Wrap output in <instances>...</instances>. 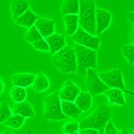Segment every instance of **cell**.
<instances>
[{
  "mask_svg": "<svg viewBox=\"0 0 134 134\" xmlns=\"http://www.w3.org/2000/svg\"><path fill=\"white\" fill-rule=\"evenodd\" d=\"M128 20L134 24V12H130L128 14Z\"/></svg>",
  "mask_w": 134,
  "mask_h": 134,
  "instance_id": "obj_32",
  "label": "cell"
},
{
  "mask_svg": "<svg viewBox=\"0 0 134 134\" xmlns=\"http://www.w3.org/2000/svg\"><path fill=\"white\" fill-rule=\"evenodd\" d=\"M71 38L76 44L93 50H97L100 46V38L91 35L80 27L78 28L76 33L71 36Z\"/></svg>",
  "mask_w": 134,
  "mask_h": 134,
  "instance_id": "obj_7",
  "label": "cell"
},
{
  "mask_svg": "<svg viewBox=\"0 0 134 134\" xmlns=\"http://www.w3.org/2000/svg\"><path fill=\"white\" fill-rule=\"evenodd\" d=\"M85 86L88 93L93 97L105 93L110 89L109 87L100 80L95 70L92 69L87 70Z\"/></svg>",
  "mask_w": 134,
  "mask_h": 134,
  "instance_id": "obj_6",
  "label": "cell"
},
{
  "mask_svg": "<svg viewBox=\"0 0 134 134\" xmlns=\"http://www.w3.org/2000/svg\"><path fill=\"white\" fill-rule=\"evenodd\" d=\"M30 5V2L26 0H14L11 2L10 8L13 21H16L18 18L29 9Z\"/></svg>",
  "mask_w": 134,
  "mask_h": 134,
  "instance_id": "obj_13",
  "label": "cell"
},
{
  "mask_svg": "<svg viewBox=\"0 0 134 134\" xmlns=\"http://www.w3.org/2000/svg\"><path fill=\"white\" fill-rule=\"evenodd\" d=\"M5 90V83L3 80L0 79V94H2Z\"/></svg>",
  "mask_w": 134,
  "mask_h": 134,
  "instance_id": "obj_33",
  "label": "cell"
},
{
  "mask_svg": "<svg viewBox=\"0 0 134 134\" xmlns=\"http://www.w3.org/2000/svg\"><path fill=\"white\" fill-rule=\"evenodd\" d=\"M10 97L15 103L25 101L26 98V91L25 88L13 87L10 90Z\"/></svg>",
  "mask_w": 134,
  "mask_h": 134,
  "instance_id": "obj_23",
  "label": "cell"
},
{
  "mask_svg": "<svg viewBox=\"0 0 134 134\" xmlns=\"http://www.w3.org/2000/svg\"><path fill=\"white\" fill-rule=\"evenodd\" d=\"M32 44L33 46L36 50H40V51H50V48H49L48 44L46 42L44 39L38 40V41L34 42Z\"/></svg>",
  "mask_w": 134,
  "mask_h": 134,
  "instance_id": "obj_29",
  "label": "cell"
},
{
  "mask_svg": "<svg viewBox=\"0 0 134 134\" xmlns=\"http://www.w3.org/2000/svg\"><path fill=\"white\" fill-rule=\"evenodd\" d=\"M130 134H134V131H131V130H130Z\"/></svg>",
  "mask_w": 134,
  "mask_h": 134,
  "instance_id": "obj_37",
  "label": "cell"
},
{
  "mask_svg": "<svg viewBox=\"0 0 134 134\" xmlns=\"http://www.w3.org/2000/svg\"><path fill=\"white\" fill-rule=\"evenodd\" d=\"M77 63V71L82 75L89 69H94L97 66V54L96 50L76 44L74 48Z\"/></svg>",
  "mask_w": 134,
  "mask_h": 134,
  "instance_id": "obj_3",
  "label": "cell"
},
{
  "mask_svg": "<svg viewBox=\"0 0 134 134\" xmlns=\"http://www.w3.org/2000/svg\"><path fill=\"white\" fill-rule=\"evenodd\" d=\"M0 134H13V133L12 132H11V131H9V130H5V131H3V132L1 133H0Z\"/></svg>",
  "mask_w": 134,
  "mask_h": 134,
  "instance_id": "obj_36",
  "label": "cell"
},
{
  "mask_svg": "<svg viewBox=\"0 0 134 134\" xmlns=\"http://www.w3.org/2000/svg\"><path fill=\"white\" fill-rule=\"evenodd\" d=\"M69 134H79V132H75V133H69Z\"/></svg>",
  "mask_w": 134,
  "mask_h": 134,
  "instance_id": "obj_38",
  "label": "cell"
},
{
  "mask_svg": "<svg viewBox=\"0 0 134 134\" xmlns=\"http://www.w3.org/2000/svg\"><path fill=\"white\" fill-rule=\"evenodd\" d=\"M104 134H119V131L117 130L111 120L107 123L105 127Z\"/></svg>",
  "mask_w": 134,
  "mask_h": 134,
  "instance_id": "obj_30",
  "label": "cell"
},
{
  "mask_svg": "<svg viewBox=\"0 0 134 134\" xmlns=\"http://www.w3.org/2000/svg\"><path fill=\"white\" fill-rule=\"evenodd\" d=\"M44 117L51 121H62L67 118L63 114L61 109V100L59 97L58 91L48 94L44 98Z\"/></svg>",
  "mask_w": 134,
  "mask_h": 134,
  "instance_id": "obj_4",
  "label": "cell"
},
{
  "mask_svg": "<svg viewBox=\"0 0 134 134\" xmlns=\"http://www.w3.org/2000/svg\"><path fill=\"white\" fill-rule=\"evenodd\" d=\"M79 1L78 0H64L61 3V15L79 14Z\"/></svg>",
  "mask_w": 134,
  "mask_h": 134,
  "instance_id": "obj_17",
  "label": "cell"
},
{
  "mask_svg": "<svg viewBox=\"0 0 134 134\" xmlns=\"http://www.w3.org/2000/svg\"><path fill=\"white\" fill-rule=\"evenodd\" d=\"M79 21H86L95 18L96 3L92 0L79 1Z\"/></svg>",
  "mask_w": 134,
  "mask_h": 134,
  "instance_id": "obj_9",
  "label": "cell"
},
{
  "mask_svg": "<svg viewBox=\"0 0 134 134\" xmlns=\"http://www.w3.org/2000/svg\"><path fill=\"white\" fill-rule=\"evenodd\" d=\"M12 113L13 114L19 115L25 118L26 117L34 118L35 117V113L32 105L26 101L14 104Z\"/></svg>",
  "mask_w": 134,
  "mask_h": 134,
  "instance_id": "obj_15",
  "label": "cell"
},
{
  "mask_svg": "<svg viewBox=\"0 0 134 134\" xmlns=\"http://www.w3.org/2000/svg\"><path fill=\"white\" fill-rule=\"evenodd\" d=\"M80 130V124L75 121H71L66 123L62 127V131L64 134L78 132Z\"/></svg>",
  "mask_w": 134,
  "mask_h": 134,
  "instance_id": "obj_28",
  "label": "cell"
},
{
  "mask_svg": "<svg viewBox=\"0 0 134 134\" xmlns=\"http://www.w3.org/2000/svg\"><path fill=\"white\" fill-rule=\"evenodd\" d=\"M104 94L107 97L109 102L111 105H117L121 106H125L126 105V101L124 98L123 91L119 88H110Z\"/></svg>",
  "mask_w": 134,
  "mask_h": 134,
  "instance_id": "obj_16",
  "label": "cell"
},
{
  "mask_svg": "<svg viewBox=\"0 0 134 134\" xmlns=\"http://www.w3.org/2000/svg\"><path fill=\"white\" fill-rule=\"evenodd\" d=\"M96 24L97 35L102 34L105 30H107L110 26L112 15L108 11L100 8L96 9Z\"/></svg>",
  "mask_w": 134,
  "mask_h": 134,
  "instance_id": "obj_10",
  "label": "cell"
},
{
  "mask_svg": "<svg viewBox=\"0 0 134 134\" xmlns=\"http://www.w3.org/2000/svg\"><path fill=\"white\" fill-rule=\"evenodd\" d=\"M80 93L81 90L76 84L70 80H68L58 91V94L61 100L75 102Z\"/></svg>",
  "mask_w": 134,
  "mask_h": 134,
  "instance_id": "obj_8",
  "label": "cell"
},
{
  "mask_svg": "<svg viewBox=\"0 0 134 134\" xmlns=\"http://www.w3.org/2000/svg\"><path fill=\"white\" fill-rule=\"evenodd\" d=\"M111 109L105 102H102L93 113L80 122V130L93 129L99 131V134H104L107 123L111 121Z\"/></svg>",
  "mask_w": 134,
  "mask_h": 134,
  "instance_id": "obj_1",
  "label": "cell"
},
{
  "mask_svg": "<svg viewBox=\"0 0 134 134\" xmlns=\"http://www.w3.org/2000/svg\"><path fill=\"white\" fill-rule=\"evenodd\" d=\"M98 76L104 83L110 88H119L124 93L134 96V92L128 90L124 83L123 72L120 69H113L107 72H100Z\"/></svg>",
  "mask_w": 134,
  "mask_h": 134,
  "instance_id": "obj_5",
  "label": "cell"
},
{
  "mask_svg": "<svg viewBox=\"0 0 134 134\" xmlns=\"http://www.w3.org/2000/svg\"><path fill=\"white\" fill-rule=\"evenodd\" d=\"M75 103L82 112L90 109L92 105V96L88 92L81 91L76 97Z\"/></svg>",
  "mask_w": 134,
  "mask_h": 134,
  "instance_id": "obj_20",
  "label": "cell"
},
{
  "mask_svg": "<svg viewBox=\"0 0 134 134\" xmlns=\"http://www.w3.org/2000/svg\"><path fill=\"white\" fill-rule=\"evenodd\" d=\"M25 119H26L25 117L21 115L13 114L6 121L3 123V125L12 128L14 130H18V129L21 127V126L24 125Z\"/></svg>",
  "mask_w": 134,
  "mask_h": 134,
  "instance_id": "obj_24",
  "label": "cell"
},
{
  "mask_svg": "<svg viewBox=\"0 0 134 134\" xmlns=\"http://www.w3.org/2000/svg\"><path fill=\"white\" fill-rule=\"evenodd\" d=\"M65 25V29L66 34L70 36H72L76 33L79 26V15H67L63 18Z\"/></svg>",
  "mask_w": 134,
  "mask_h": 134,
  "instance_id": "obj_19",
  "label": "cell"
},
{
  "mask_svg": "<svg viewBox=\"0 0 134 134\" xmlns=\"http://www.w3.org/2000/svg\"><path fill=\"white\" fill-rule=\"evenodd\" d=\"M119 134H130V130H127V128H122L119 131Z\"/></svg>",
  "mask_w": 134,
  "mask_h": 134,
  "instance_id": "obj_34",
  "label": "cell"
},
{
  "mask_svg": "<svg viewBox=\"0 0 134 134\" xmlns=\"http://www.w3.org/2000/svg\"><path fill=\"white\" fill-rule=\"evenodd\" d=\"M34 26L44 39L54 34L55 21L51 19L40 18L36 21Z\"/></svg>",
  "mask_w": 134,
  "mask_h": 134,
  "instance_id": "obj_11",
  "label": "cell"
},
{
  "mask_svg": "<svg viewBox=\"0 0 134 134\" xmlns=\"http://www.w3.org/2000/svg\"><path fill=\"white\" fill-rule=\"evenodd\" d=\"M12 115V111L6 101L0 103V124L5 123Z\"/></svg>",
  "mask_w": 134,
  "mask_h": 134,
  "instance_id": "obj_25",
  "label": "cell"
},
{
  "mask_svg": "<svg viewBox=\"0 0 134 134\" xmlns=\"http://www.w3.org/2000/svg\"><path fill=\"white\" fill-rule=\"evenodd\" d=\"M122 54L130 64H134V45H125L122 47Z\"/></svg>",
  "mask_w": 134,
  "mask_h": 134,
  "instance_id": "obj_27",
  "label": "cell"
},
{
  "mask_svg": "<svg viewBox=\"0 0 134 134\" xmlns=\"http://www.w3.org/2000/svg\"><path fill=\"white\" fill-rule=\"evenodd\" d=\"M61 109L63 114L74 119H78L82 114V111L78 108L75 102L61 100Z\"/></svg>",
  "mask_w": 134,
  "mask_h": 134,
  "instance_id": "obj_21",
  "label": "cell"
},
{
  "mask_svg": "<svg viewBox=\"0 0 134 134\" xmlns=\"http://www.w3.org/2000/svg\"><path fill=\"white\" fill-rule=\"evenodd\" d=\"M32 87L36 92H42L49 88L50 82L46 75L42 72H39L36 76Z\"/></svg>",
  "mask_w": 134,
  "mask_h": 134,
  "instance_id": "obj_22",
  "label": "cell"
},
{
  "mask_svg": "<svg viewBox=\"0 0 134 134\" xmlns=\"http://www.w3.org/2000/svg\"><path fill=\"white\" fill-rule=\"evenodd\" d=\"M131 42H132V45H134V26L131 32Z\"/></svg>",
  "mask_w": 134,
  "mask_h": 134,
  "instance_id": "obj_35",
  "label": "cell"
},
{
  "mask_svg": "<svg viewBox=\"0 0 134 134\" xmlns=\"http://www.w3.org/2000/svg\"><path fill=\"white\" fill-rule=\"evenodd\" d=\"M25 39L28 42L33 44L35 42L42 40V39H44V38L42 36L40 32H38L36 26H34L26 32V35H25Z\"/></svg>",
  "mask_w": 134,
  "mask_h": 134,
  "instance_id": "obj_26",
  "label": "cell"
},
{
  "mask_svg": "<svg viewBox=\"0 0 134 134\" xmlns=\"http://www.w3.org/2000/svg\"><path fill=\"white\" fill-rule=\"evenodd\" d=\"M38 19L36 14H34L32 9H29L23 15H21L19 18H18L15 21V23L18 26H24L30 29L34 26Z\"/></svg>",
  "mask_w": 134,
  "mask_h": 134,
  "instance_id": "obj_18",
  "label": "cell"
},
{
  "mask_svg": "<svg viewBox=\"0 0 134 134\" xmlns=\"http://www.w3.org/2000/svg\"><path fill=\"white\" fill-rule=\"evenodd\" d=\"M36 79L34 75L30 73H17L12 76V81L14 87H26L32 85Z\"/></svg>",
  "mask_w": 134,
  "mask_h": 134,
  "instance_id": "obj_14",
  "label": "cell"
},
{
  "mask_svg": "<svg viewBox=\"0 0 134 134\" xmlns=\"http://www.w3.org/2000/svg\"><path fill=\"white\" fill-rule=\"evenodd\" d=\"M79 134H99V131L93 129H85L80 130Z\"/></svg>",
  "mask_w": 134,
  "mask_h": 134,
  "instance_id": "obj_31",
  "label": "cell"
},
{
  "mask_svg": "<svg viewBox=\"0 0 134 134\" xmlns=\"http://www.w3.org/2000/svg\"><path fill=\"white\" fill-rule=\"evenodd\" d=\"M51 63L56 69L65 75L75 72L77 70L75 51L69 46L54 54Z\"/></svg>",
  "mask_w": 134,
  "mask_h": 134,
  "instance_id": "obj_2",
  "label": "cell"
},
{
  "mask_svg": "<svg viewBox=\"0 0 134 134\" xmlns=\"http://www.w3.org/2000/svg\"><path fill=\"white\" fill-rule=\"evenodd\" d=\"M46 42L50 48V52L52 54H55L63 48L66 46V40L64 36L58 34H53L48 38H45Z\"/></svg>",
  "mask_w": 134,
  "mask_h": 134,
  "instance_id": "obj_12",
  "label": "cell"
}]
</instances>
